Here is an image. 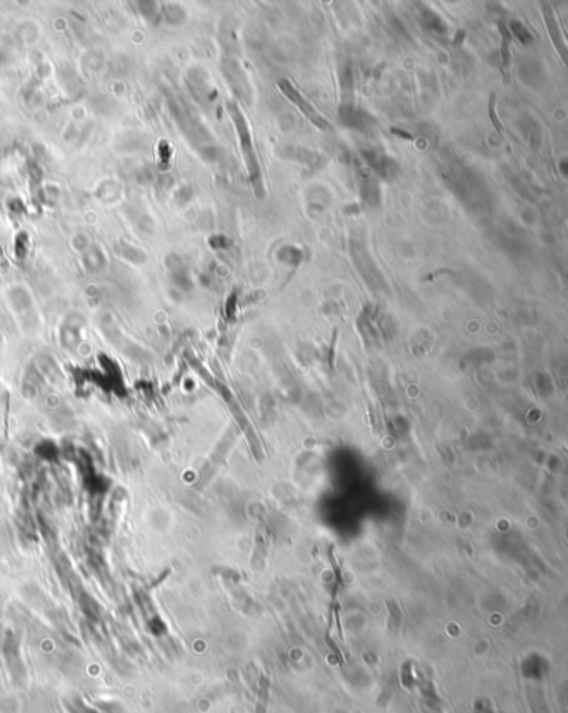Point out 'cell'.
Listing matches in <instances>:
<instances>
[{
    "instance_id": "cell-1",
    "label": "cell",
    "mask_w": 568,
    "mask_h": 713,
    "mask_svg": "<svg viewBox=\"0 0 568 713\" xmlns=\"http://www.w3.org/2000/svg\"><path fill=\"white\" fill-rule=\"evenodd\" d=\"M230 110H232L233 120H235V124L238 127L237 130H238V135H240V139H242L243 153H245V160H247V165H249L250 175H252V179H254V184L257 185V184H260V169H259V164H257V157H255L254 148H252V139H250L249 129H247V122H245V119H243V115L240 114V110H238L237 105H230Z\"/></svg>"
},
{
    "instance_id": "cell-2",
    "label": "cell",
    "mask_w": 568,
    "mask_h": 713,
    "mask_svg": "<svg viewBox=\"0 0 568 713\" xmlns=\"http://www.w3.org/2000/svg\"><path fill=\"white\" fill-rule=\"evenodd\" d=\"M278 85H280V90L283 94H285V97L288 98V101L294 102L295 105L299 107V110L302 112V114H304L306 119L312 122V124H315L318 129H322V130H330V124H328V122L323 119V117L320 115L318 112L315 110V108L310 105V103L306 102L305 98L302 97L294 87H292V84H288L287 80H280V84Z\"/></svg>"
},
{
    "instance_id": "cell-3",
    "label": "cell",
    "mask_w": 568,
    "mask_h": 713,
    "mask_svg": "<svg viewBox=\"0 0 568 713\" xmlns=\"http://www.w3.org/2000/svg\"><path fill=\"white\" fill-rule=\"evenodd\" d=\"M512 29H513V30H515V35H517V37H518V39H520V40H522V42H524V44H527V42H530V40H531V37H530V34H529V32H527V30H525V29H524V27H522L520 24H518V22H515V24H513V25H512Z\"/></svg>"
}]
</instances>
